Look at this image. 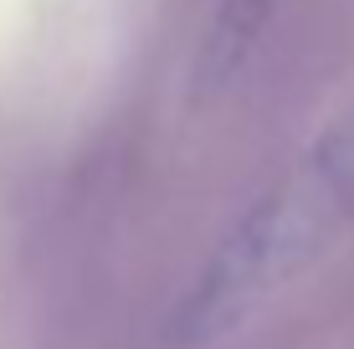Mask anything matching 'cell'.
I'll return each instance as SVG.
<instances>
[{
  "label": "cell",
  "mask_w": 354,
  "mask_h": 349,
  "mask_svg": "<svg viewBox=\"0 0 354 349\" xmlns=\"http://www.w3.org/2000/svg\"><path fill=\"white\" fill-rule=\"evenodd\" d=\"M354 226V124L334 129L252 200L211 247L185 308L180 339L211 344L257 303L308 272Z\"/></svg>",
  "instance_id": "obj_1"
},
{
  "label": "cell",
  "mask_w": 354,
  "mask_h": 349,
  "mask_svg": "<svg viewBox=\"0 0 354 349\" xmlns=\"http://www.w3.org/2000/svg\"><path fill=\"white\" fill-rule=\"evenodd\" d=\"M277 0H216V21L205 36V77L226 82L231 72L252 57V46L262 41L267 21H272Z\"/></svg>",
  "instance_id": "obj_2"
}]
</instances>
